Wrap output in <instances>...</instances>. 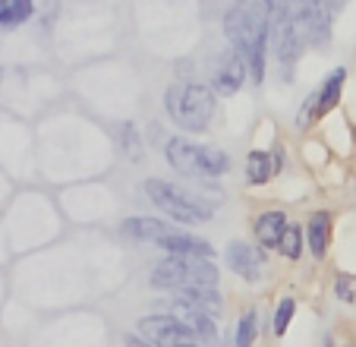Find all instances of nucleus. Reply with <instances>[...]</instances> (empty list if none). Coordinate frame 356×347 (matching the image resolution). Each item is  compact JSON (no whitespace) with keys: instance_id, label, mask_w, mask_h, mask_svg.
Listing matches in <instances>:
<instances>
[{"instance_id":"obj_9","label":"nucleus","mask_w":356,"mask_h":347,"mask_svg":"<svg viewBox=\"0 0 356 347\" xmlns=\"http://www.w3.org/2000/svg\"><path fill=\"white\" fill-rule=\"evenodd\" d=\"M161 303H164V313L177 316V319H180L183 325L195 334V341H199L202 347H215L218 344V334H221V332H218L215 316L202 313L199 307H193V303L180 300V297H174V294H170L168 300H161Z\"/></svg>"},{"instance_id":"obj_11","label":"nucleus","mask_w":356,"mask_h":347,"mask_svg":"<svg viewBox=\"0 0 356 347\" xmlns=\"http://www.w3.org/2000/svg\"><path fill=\"white\" fill-rule=\"evenodd\" d=\"M164 161H168L170 171L186 177V180H205L199 164V142H193L189 136H168L164 139Z\"/></svg>"},{"instance_id":"obj_35","label":"nucleus","mask_w":356,"mask_h":347,"mask_svg":"<svg viewBox=\"0 0 356 347\" xmlns=\"http://www.w3.org/2000/svg\"><path fill=\"white\" fill-rule=\"evenodd\" d=\"M343 347H350V344H343Z\"/></svg>"},{"instance_id":"obj_31","label":"nucleus","mask_w":356,"mask_h":347,"mask_svg":"<svg viewBox=\"0 0 356 347\" xmlns=\"http://www.w3.org/2000/svg\"><path fill=\"white\" fill-rule=\"evenodd\" d=\"M170 347H202L195 338H186V341H177V344H170Z\"/></svg>"},{"instance_id":"obj_25","label":"nucleus","mask_w":356,"mask_h":347,"mask_svg":"<svg viewBox=\"0 0 356 347\" xmlns=\"http://www.w3.org/2000/svg\"><path fill=\"white\" fill-rule=\"evenodd\" d=\"M316 123H318V111H316V92H312V95H306V101H302L300 111H296L293 127L300 130V133H306V130L316 127Z\"/></svg>"},{"instance_id":"obj_6","label":"nucleus","mask_w":356,"mask_h":347,"mask_svg":"<svg viewBox=\"0 0 356 347\" xmlns=\"http://www.w3.org/2000/svg\"><path fill=\"white\" fill-rule=\"evenodd\" d=\"M224 262H227V272L236 275L246 284H259L268 272V259H265V249L252 247L249 240H230L227 249H224Z\"/></svg>"},{"instance_id":"obj_32","label":"nucleus","mask_w":356,"mask_h":347,"mask_svg":"<svg viewBox=\"0 0 356 347\" xmlns=\"http://www.w3.org/2000/svg\"><path fill=\"white\" fill-rule=\"evenodd\" d=\"M309 3H318V0H290V7L300 10V7H309Z\"/></svg>"},{"instance_id":"obj_14","label":"nucleus","mask_w":356,"mask_h":347,"mask_svg":"<svg viewBox=\"0 0 356 347\" xmlns=\"http://www.w3.org/2000/svg\"><path fill=\"white\" fill-rule=\"evenodd\" d=\"M287 224H290V215L284 208H265V212H259L252 218V240L262 249H277Z\"/></svg>"},{"instance_id":"obj_3","label":"nucleus","mask_w":356,"mask_h":347,"mask_svg":"<svg viewBox=\"0 0 356 347\" xmlns=\"http://www.w3.org/2000/svg\"><path fill=\"white\" fill-rule=\"evenodd\" d=\"M218 111V92L205 82H170L164 88V114L183 133H202Z\"/></svg>"},{"instance_id":"obj_10","label":"nucleus","mask_w":356,"mask_h":347,"mask_svg":"<svg viewBox=\"0 0 356 347\" xmlns=\"http://www.w3.org/2000/svg\"><path fill=\"white\" fill-rule=\"evenodd\" d=\"M249 79V70H246V61H243V54L236 51V47H221V54H218L215 67H211V88H215L218 95H236L243 86H246Z\"/></svg>"},{"instance_id":"obj_28","label":"nucleus","mask_w":356,"mask_h":347,"mask_svg":"<svg viewBox=\"0 0 356 347\" xmlns=\"http://www.w3.org/2000/svg\"><path fill=\"white\" fill-rule=\"evenodd\" d=\"M268 155H271V167H275V177H277V174L284 171V164H287V155H284V146H281V142H275Z\"/></svg>"},{"instance_id":"obj_15","label":"nucleus","mask_w":356,"mask_h":347,"mask_svg":"<svg viewBox=\"0 0 356 347\" xmlns=\"http://www.w3.org/2000/svg\"><path fill=\"white\" fill-rule=\"evenodd\" d=\"M331 231H334V215L328 208H318L306 221V249L312 253V259L322 262L331 249Z\"/></svg>"},{"instance_id":"obj_4","label":"nucleus","mask_w":356,"mask_h":347,"mask_svg":"<svg viewBox=\"0 0 356 347\" xmlns=\"http://www.w3.org/2000/svg\"><path fill=\"white\" fill-rule=\"evenodd\" d=\"M218 281H221V268L215 265V259H202V256H164L148 272V287L164 294H177L195 284L218 287Z\"/></svg>"},{"instance_id":"obj_22","label":"nucleus","mask_w":356,"mask_h":347,"mask_svg":"<svg viewBox=\"0 0 356 347\" xmlns=\"http://www.w3.org/2000/svg\"><path fill=\"white\" fill-rule=\"evenodd\" d=\"M259 341V313L256 309H243L234 328V347H256Z\"/></svg>"},{"instance_id":"obj_7","label":"nucleus","mask_w":356,"mask_h":347,"mask_svg":"<svg viewBox=\"0 0 356 347\" xmlns=\"http://www.w3.org/2000/svg\"><path fill=\"white\" fill-rule=\"evenodd\" d=\"M296 29H300V38L306 41V47H316V51H325L331 45V7L328 0H318V3H309V7L293 10Z\"/></svg>"},{"instance_id":"obj_21","label":"nucleus","mask_w":356,"mask_h":347,"mask_svg":"<svg viewBox=\"0 0 356 347\" xmlns=\"http://www.w3.org/2000/svg\"><path fill=\"white\" fill-rule=\"evenodd\" d=\"M302 243H306V227L300 221H290L284 231L281 243H277V256L287 262H300L302 259Z\"/></svg>"},{"instance_id":"obj_19","label":"nucleus","mask_w":356,"mask_h":347,"mask_svg":"<svg viewBox=\"0 0 356 347\" xmlns=\"http://www.w3.org/2000/svg\"><path fill=\"white\" fill-rule=\"evenodd\" d=\"M199 164L205 180H218L230 171V155L218 146H199Z\"/></svg>"},{"instance_id":"obj_33","label":"nucleus","mask_w":356,"mask_h":347,"mask_svg":"<svg viewBox=\"0 0 356 347\" xmlns=\"http://www.w3.org/2000/svg\"><path fill=\"white\" fill-rule=\"evenodd\" d=\"M7 7H10V0H0V20H3V13H7Z\"/></svg>"},{"instance_id":"obj_24","label":"nucleus","mask_w":356,"mask_h":347,"mask_svg":"<svg viewBox=\"0 0 356 347\" xmlns=\"http://www.w3.org/2000/svg\"><path fill=\"white\" fill-rule=\"evenodd\" d=\"M293 319H296V297H281L275 313H271V332H275V338H284L290 332V325H293Z\"/></svg>"},{"instance_id":"obj_12","label":"nucleus","mask_w":356,"mask_h":347,"mask_svg":"<svg viewBox=\"0 0 356 347\" xmlns=\"http://www.w3.org/2000/svg\"><path fill=\"white\" fill-rule=\"evenodd\" d=\"M155 247L161 249L164 256H202V259H215L218 256L215 243L193 234V231H186V227H180V224H177L170 234H164Z\"/></svg>"},{"instance_id":"obj_18","label":"nucleus","mask_w":356,"mask_h":347,"mask_svg":"<svg viewBox=\"0 0 356 347\" xmlns=\"http://www.w3.org/2000/svg\"><path fill=\"white\" fill-rule=\"evenodd\" d=\"M271 177H275L271 155L265 152V148H252V152H246V164H243V180H246V187H265Z\"/></svg>"},{"instance_id":"obj_17","label":"nucleus","mask_w":356,"mask_h":347,"mask_svg":"<svg viewBox=\"0 0 356 347\" xmlns=\"http://www.w3.org/2000/svg\"><path fill=\"white\" fill-rule=\"evenodd\" d=\"M174 297H180V300L193 303V307H199L202 313L215 316V319L224 313V297H221V291H218V287H202V284H195V287H183V291H177Z\"/></svg>"},{"instance_id":"obj_29","label":"nucleus","mask_w":356,"mask_h":347,"mask_svg":"<svg viewBox=\"0 0 356 347\" xmlns=\"http://www.w3.org/2000/svg\"><path fill=\"white\" fill-rule=\"evenodd\" d=\"M252 3V10H256L259 16H265V20H271V10H275L277 0H249Z\"/></svg>"},{"instance_id":"obj_1","label":"nucleus","mask_w":356,"mask_h":347,"mask_svg":"<svg viewBox=\"0 0 356 347\" xmlns=\"http://www.w3.org/2000/svg\"><path fill=\"white\" fill-rule=\"evenodd\" d=\"M268 22L265 16H259L252 10L249 0H234L221 16V29H224V38H227L230 47L243 54L249 70V79L252 86H262L265 76H268Z\"/></svg>"},{"instance_id":"obj_26","label":"nucleus","mask_w":356,"mask_h":347,"mask_svg":"<svg viewBox=\"0 0 356 347\" xmlns=\"http://www.w3.org/2000/svg\"><path fill=\"white\" fill-rule=\"evenodd\" d=\"M35 16H38L41 29L51 32L54 22H57V16H60V0H35Z\"/></svg>"},{"instance_id":"obj_34","label":"nucleus","mask_w":356,"mask_h":347,"mask_svg":"<svg viewBox=\"0 0 356 347\" xmlns=\"http://www.w3.org/2000/svg\"><path fill=\"white\" fill-rule=\"evenodd\" d=\"M322 347H334V338H331V334H325V341H322Z\"/></svg>"},{"instance_id":"obj_16","label":"nucleus","mask_w":356,"mask_h":347,"mask_svg":"<svg viewBox=\"0 0 356 347\" xmlns=\"http://www.w3.org/2000/svg\"><path fill=\"white\" fill-rule=\"evenodd\" d=\"M343 86H347V67H334L328 76L322 79V86L316 88V111H318V121H325L337 105H341V95Z\"/></svg>"},{"instance_id":"obj_20","label":"nucleus","mask_w":356,"mask_h":347,"mask_svg":"<svg viewBox=\"0 0 356 347\" xmlns=\"http://www.w3.org/2000/svg\"><path fill=\"white\" fill-rule=\"evenodd\" d=\"M117 148L127 155V161H142L145 158V142H142L139 127H136L133 121H127V123L117 127Z\"/></svg>"},{"instance_id":"obj_27","label":"nucleus","mask_w":356,"mask_h":347,"mask_svg":"<svg viewBox=\"0 0 356 347\" xmlns=\"http://www.w3.org/2000/svg\"><path fill=\"white\" fill-rule=\"evenodd\" d=\"M334 297L341 303H356V281H353V275H337V278H334Z\"/></svg>"},{"instance_id":"obj_5","label":"nucleus","mask_w":356,"mask_h":347,"mask_svg":"<svg viewBox=\"0 0 356 347\" xmlns=\"http://www.w3.org/2000/svg\"><path fill=\"white\" fill-rule=\"evenodd\" d=\"M268 51H271V57L277 61V67H281L284 82H293V70H296V63H300L302 51H306V41L300 38V29H296L290 0H277L275 10H271Z\"/></svg>"},{"instance_id":"obj_8","label":"nucleus","mask_w":356,"mask_h":347,"mask_svg":"<svg viewBox=\"0 0 356 347\" xmlns=\"http://www.w3.org/2000/svg\"><path fill=\"white\" fill-rule=\"evenodd\" d=\"M136 334H142L145 341H152L155 347H170V344H177V341H186V338H195L193 332H189L186 325H183L177 316H170V313H145V316H139L136 319V328H133Z\"/></svg>"},{"instance_id":"obj_23","label":"nucleus","mask_w":356,"mask_h":347,"mask_svg":"<svg viewBox=\"0 0 356 347\" xmlns=\"http://www.w3.org/2000/svg\"><path fill=\"white\" fill-rule=\"evenodd\" d=\"M32 16H35V0H10L7 13L0 20V29H3V32H13V29L26 26Z\"/></svg>"},{"instance_id":"obj_30","label":"nucleus","mask_w":356,"mask_h":347,"mask_svg":"<svg viewBox=\"0 0 356 347\" xmlns=\"http://www.w3.org/2000/svg\"><path fill=\"white\" fill-rule=\"evenodd\" d=\"M123 347H155V344H152V341H145L142 334L129 332V334H123Z\"/></svg>"},{"instance_id":"obj_13","label":"nucleus","mask_w":356,"mask_h":347,"mask_svg":"<svg viewBox=\"0 0 356 347\" xmlns=\"http://www.w3.org/2000/svg\"><path fill=\"white\" fill-rule=\"evenodd\" d=\"M174 221L168 218H152V215H133V218H127L120 224V234L127 237L129 243H152L155 247L158 240H161L164 234H170L174 231Z\"/></svg>"},{"instance_id":"obj_2","label":"nucleus","mask_w":356,"mask_h":347,"mask_svg":"<svg viewBox=\"0 0 356 347\" xmlns=\"http://www.w3.org/2000/svg\"><path fill=\"white\" fill-rule=\"evenodd\" d=\"M142 193L148 196V202H152L164 218L180 227L205 224V221H211L218 212L215 199H205V196L195 193V190L180 187V183H174V180H164V177H148V180L142 183Z\"/></svg>"}]
</instances>
